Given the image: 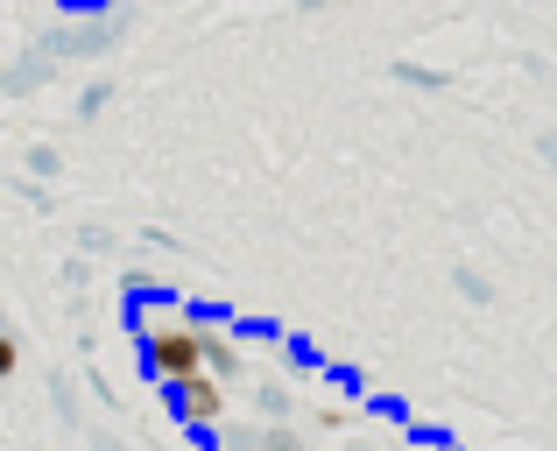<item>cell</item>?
<instances>
[{"label": "cell", "instance_id": "cell-3", "mask_svg": "<svg viewBox=\"0 0 557 451\" xmlns=\"http://www.w3.org/2000/svg\"><path fill=\"white\" fill-rule=\"evenodd\" d=\"M14 374H22V339L0 325V381H14Z\"/></svg>", "mask_w": 557, "mask_h": 451}, {"label": "cell", "instance_id": "cell-2", "mask_svg": "<svg viewBox=\"0 0 557 451\" xmlns=\"http://www.w3.org/2000/svg\"><path fill=\"white\" fill-rule=\"evenodd\" d=\"M170 416H177L184 430H205V438H212V430L226 424V381H212V374L177 381V388H170Z\"/></svg>", "mask_w": 557, "mask_h": 451}, {"label": "cell", "instance_id": "cell-1", "mask_svg": "<svg viewBox=\"0 0 557 451\" xmlns=\"http://www.w3.org/2000/svg\"><path fill=\"white\" fill-rule=\"evenodd\" d=\"M141 367L163 388L205 374V325H184V317H163V325H141Z\"/></svg>", "mask_w": 557, "mask_h": 451}]
</instances>
